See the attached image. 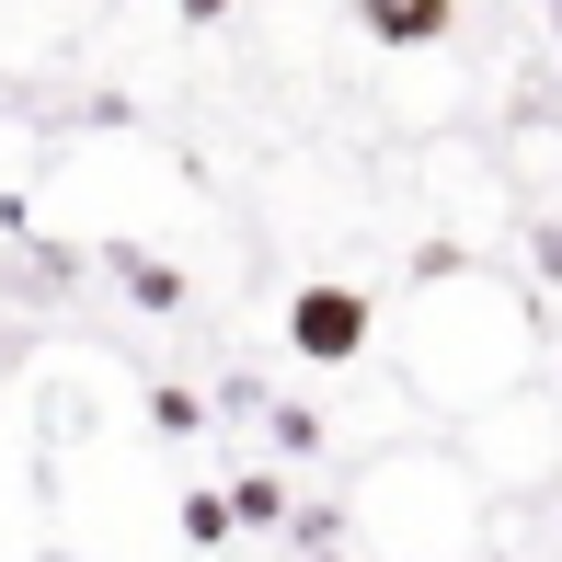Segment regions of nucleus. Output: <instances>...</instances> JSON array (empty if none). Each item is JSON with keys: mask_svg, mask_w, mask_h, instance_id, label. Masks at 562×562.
Returning a JSON list of instances; mask_svg holds the SVG:
<instances>
[{"mask_svg": "<svg viewBox=\"0 0 562 562\" xmlns=\"http://www.w3.org/2000/svg\"><path fill=\"white\" fill-rule=\"evenodd\" d=\"M229 517H252V528H276V517H288V494H276V482H241V494H229Z\"/></svg>", "mask_w": 562, "mask_h": 562, "instance_id": "7ed1b4c3", "label": "nucleus"}, {"mask_svg": "<svg viewBox=\"0 0 562 562\" xmlns=\"http://www.w3.org/2000/svg\"><path fill=\"white\" fill-rule=\"evenodd\" d=\"M528 252H540V276L562 288V218H551V229H540V241H528Z\"/></svg>", "mask_w": 562, "mask_h": 562, "instance_id": "20e7f679", "label": "nucleus"}, {"mask_svg": "<svg viewBox=\"0 0 562 562\" xmlns=\"http://www.w3.org/2000/svg\"><path fill=\"white\" fill-rule=\"evenodd\" d=\"M322 562H334V551H322Z\"/></svg>", "mask_w": 562, "mask_h": 562, "instance_id": "0eeeda50", "label": "nucleus"}, {"mask_svg": "<svg viewBox=\"0 0 562 562\" xmlns=\"http://www.w3.org/2000/svg\"><path fill=\"white\" fill-rule=\"evenodd\" d=\"M172 12H184V23H218V12H229V0H172Z\"/></svg>", "mask_w": 562, "mask_h": 562, "instance_id": "39448f33", "label": "nucleus"}, {"mask_svg": "<svg viewBox=\"0 0 562 562\" xmlns=\"http://www.w3.org/2000/svg\"><path fill=\"white\" fill-rule=\"evenodd\" d=\"M551 35H562V0H551Z\"/></svg>", "mask_w": 562, "mask_h": 562, "instance_id": "423d86ee", "label": "nucleus"}, {"mask_svg": "<svg viewBox=\"0 0 562 562\" xmlns=\"http://www.w3.org/2000/svg\"><path fill=\"white\" fill-rule=\"evenodd\" d=\"M356 23H368V46H448L459 0H356Z\"/></svg>", "mask_w": 562, "mask_h": 562, "instance_id": "f03ea898", "label": "nucleus"}, {"mask_svg": "<svg viewBox=\"0 0 562 562\" xmlns=\"http://www.w3.org/2000/svg\"><path fill=\"white\" fill-rule=\"evenodd\" d=\"M288 345L311 356V368L368 356V299H356V288H299V299H288Z\"/></svg>", "mask_w": 562, "mask_h": 562, "instance_id": "f257e3e1", "label": "nucleus"}]
</instances>
